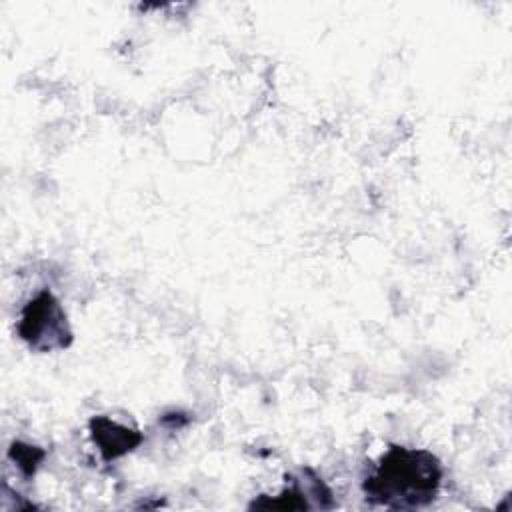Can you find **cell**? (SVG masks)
<instances>
[{"instance_id":"1","label":"cell","mask_w":512,"mask_h":512,"mask_svg":"<svg viewBox=\"0 0 512 512\" xmlns=\"http://www.w3.org/2000/svg\"><path fill=\"white\" fill-rule=\"evenodd\" d=\"M442 484L440 460L422 448L390 446L366 476V498L390 510H414L430 504Z\"/></svg>"},{"instance_id":"2","label":"cell","mask_w":512,"mask_h":512,"mask_svg":"<svg viewBox=\"0 0 512 512\" xmlns=\"http://www.w3.org/2000/svg\"><path fill=\"white\" fill-rule=\"evenodd\" d=\"M18 336L36 352L66 350L72 344V330L60 300L50 292H38L18 320Z\"/></svg>"},{"instance_id":"3","label":"cell","mask_w":512,"mask_h":512,"mask_svg":"<svg viewBox=\"0 0 512 512\" xmlns=\"http://www.w3.org/2000/svg\"><path fill=\"white\" fill-rule=\"evenodd\" d=\"M88 430H90L92 442L96 444L100 456L106 462L122 458L124 454H128L134 448H138L140 442L144 440L138 430L128 428L124 424H118V422H114L108 416H94V418H90Z\"/></svg>"},{"instance_id":"4","label":"cell","mask_w":512,"mask_h":512,"mask_svg":"<svg viewBox=\"0 0 512 512\" xmlns=\"http://www.w3.org/2000/svg\"><path fill=\"white\" fill-rule=\"evenodd\" d=\"M46 452L38 446H30V444H24V442H14L8 450V458L18 466V470L24 474V476H32L36 472V468L40 466V462L44 460Z\"/></svg>"}]
</instances>
